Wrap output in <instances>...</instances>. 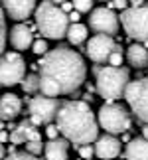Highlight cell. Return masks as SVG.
Instances as JSON below:
<instances>
[{
  "label": "cell",
  "mask_w": 148,
  "mask_h": 160,
  "mask_svg": "<svg viewBox=\"0 0 148 160\" xmlns=\"http://www.w3.org/2000/svg\"><path fill=\"white\" fill-rule=\"evenodd\" d=\"M40 75L49 79L59 87L61 95H69L85 83L87 65L77 52L61 46L55 50H49L40 59Z\"/></svg>",
  "instance_id": "obj_1"
},
{
  "label": "cell",
  "mask_w": 148,
  "mask_h": 160,
  "mask_svg": "<svg viewBox=\"0 0 148 160\" xmlns=\"http://www.w3.org/2000/svg\"><path fill=\"white\" fill-rule=\"evenodd\" d=\"M59 132L69 142L81 146L99 138V121L87 101H63L55 117Z\"/></svg>",
  "instance_id": "obj_2"
},
{
  "label": "cell",
  "mask_w": 148,
  "mask_h": 160,
  "mask_svg": "<svg viewBox=\"0 0 148 160\" xmlns=\"http://www.w3.org/2000/svg\"><path fill=\"white\" fill-rule=\"evenodd\" d=\"M36 26H38L40 34L47 40H61L67 38V30L71 26L69 14H65L61 10V6H55L52 0H44L38 4V8L34 12Z\"/></svg>",
  "instance_id": "obj_3"
},
{
  "label": "cell",
  "mask_w": 148,
  "mask_h": 160,
  "mask_svg": "<svg viewBox=\"0 0 148 160\" xmlns=\"http://www.w3.org/2000/svg\"><path fill=\"white\" fill-rule=\"evenodd\" d=\"M97 79V93L105 101H116L125 97L126 85L131 83L128 79V69L125 67H115V65H105V67H95Z\"/></svg>",
  "instance_id": "obj_4"
},
{
  "label": "cell",
  "mask_w": 148,
  "mask_h": 160,
  "mask_svg": "<svg viewBox=\"0 0 148 160\" xmlns=\"http://www.w3.org/2000/svg\"><path fill=\"white\" fill-rule=\"evenodd\" d=\"M97 121H99V127L105 128V132H109V134H125L131 128L128 111L115 101L103 103L97 113Z\"/></svg>",
  "instance_id": "obj_5"
},
{
  "label": "cell",
  "mask_w": 148,
  "mask_h": 160,
  "mask_svg": "<svg viewBox=\"0 0 148 160\" xmlns=\"http://www.w3.org/2000/svg\"><path fill=\"white\" fill-rule=\"evenodd\" d=\"M121 24L128 38L136 42H146L148 40V2L122 10Z\"/></svg>",
  "instance_id": "obj_6"
},
{
  "label": "cell",
  "mask_w": 148,
  "mask_h": 160,
  "mask_svg": "<svg viewBox=\"0 0 148 160\" xmlns=\"http://www.w3.org/2000/svg\"><path fill=\"white\" fill-rule=\"evenodd\" d=\"M125 99L138 121L148 125V77L136 79L126 85Z\"/></svg>",
  "instance_id": "obj_7"
},
{
  "label": "cell",
  "mask_w": 148,
  "mask_h": 160,
  "mask_svg": "<svg viewBox=\"0 0 148 160\" xmlns=\"http://www.w3.org/2000/svg\"><path fill=\"white\" fill-rule=\"evenodd\" d=\"M26 77V61L18 52L0 55V85L12 87L24 81Z\"/></svg>",
  "instance_id": "obj_8"
},
{
  "label": "cell",
  "mask_w": 148,
  "mask_h": 160,
  "mask_svg": "<svg viewBox=\"0 0 148 160\" xmlns=\"http://www.w3.org/2000/svg\"><path fill=\"white\" fill-rule=\"evenodd\" d=\"M59 107H61V103L55 99V97H46V95L34 97V99H30V103H28L30 119H32V122L36 127L49 125V122L55 121Z\"/></svg>",
  "instance_id": "obj_9"
},
{
  "label": "cell",
  "mask_w": 148,
  "mask_h": 160,
  "mask_svg": "<svg viewBox=\"0 0 148 160\" xmlns=\"http://www.w3.org/2000/svg\"><path fill=\"white\" fill-rule=\"evenodd\" d=\"M121 26V18L113 12V8L109 6H101L95 8L89 16V28L97 34H107V36H115L119 32Z\"/></svg>",
  "instance_id": "obj_10"
},
{
  "label": "cell",
  "mask_w": 148,
  "mask_h": 160,
  "mask_svg": "<svg viewBox=\"0 0 148 160\" xmlns=\"http://www.w3.org/2000/svg\"><path fill=\"white\" fill-rule=\"evenodd\" d=\"M115 48H116V42L113 40V36L95 34L93 38H89V44L85 48V53H87L89 59L95 61V63H105V61H109L111 53L115 52Z\"/></svg>",
  "instance_id": "obj_11"
},
{
  "label": "cell",
  "mask_w": 148,
  "mask_h": 160,
  "mask_svg": "<svg viewBox=\"0 0 148 160\" xmlns=\"http://www.w3.org/2000/svg\"><path fill=\"white\" fill-rule=\"evenodd\" d=\"M0 6L16 22H22L26 18H30V14H34L36 8H38L36 0H0Z\"/></svg>",
  "instance_id": "obj_12"
},
{
  "label": "cell",
  "mask_w": 148,
  "mask_h": 160,
  "mask_svg": "<svg viewBox=\"0 0 148 160\" xmlns=\"http://www.w3.org/2000/svg\"><path fill=\"white\" fill-rule=\"evenodd\" d=\"M121 154V140L115 138V134H105L95 140V156L101 160H113Z\"/></svg>",
  "instance_id": "obj_13"
},
{
  "label": "cell",
  "mask_w": 148,
  "mask_h": 160,
  "mask_svg": "<svg viewBox=\"0 0 148 160\" xmlns=\"http://www.w3.org/2000/svg\"><path fill=\"white\" fill-rule=\"evenodd\" d=\"M10 44L14 50L18 52H24V50H30L34 44V34H32V28L28 24H16L14 28L10 30Z\"/></svg>",
  "instance_id": "obj_14"
},
{
  "label": "cell",
  "mask_w": 148,
  "mask_h": 160,
  "mask_svg": "<svg viewBox=\"0 0 148 160\" xmlns=\"http://www.w3.org/2000/svg\"><path fill=\"white\" fill-rule=\"evenodd\" d=\"M22 113V101L14 93H6L0 97V121H14Z\"/></svg>",
  "instance_id": "obj_15"
},
{
  "label": "cell",
  "mask_w": 148,
  "mask_h": 160,
  "mask_svg": "<svg viewBox=\"0 0 148 160\" xmlns=\"http://www.w3.org/2000/svg\"><path fill=\"white\" fill-rule=\"evenodd\" d=\"M46 160H67L69 156V140L67 138H53L44 148Z\"/></svg>",
  "instance_id": "obj_16"
},
{
  "label": "cell",
  "mask_w": 148,
  "mask_h": 160,
  "mask_svg": "<svg viewBox=\"0 0 148 160\" xmlns=\"http://www.w3.org/2000/svg\"><path fill=\"white\" fill-rule=\"evenodd\" d=\"M125 158L126 160H148V138L138 137L128 140L125 148Z\"/></svg>",
  "instance_id": "obj_17"
},
{
  "label": "cell",
  "mask_w": 148,
  "mask_h": 160,
  "mask_svg": "<svg viewBox=\"0 0 148 160\" xmlns=\"http://www.w3.org/2000/svg\"><path fill=\"white\" fill-rule=\"evenodd\" d=\"M126 59L132 67L144 69V67H148V50L142 44H132L126 50Z\"/></svg>",
  "instance_id": "obj_18"
},
{
  "label": "cell",
  "mask_w": 148,
  "mask_h": 160,
  "mask_svg": "<svg viewBox=\"0 0 148 160\" xmlns=\"http://www.w3.org/2000/svg\"><path fill=\"white\" fill-rule=\"evenodd\" d=\"M87 36H89V30H87V26H85V24H79V22L71 24V26H69V30H67V40H69L73 46H79V44H83V42L87 40Z\"/></svg>",
  "instance_id": "obj_19"
},
{
  "label": "cell",
  "mask_w": 148,
  "mask_h": 160,
  "mask_svg": "<svg viewBox=\"0 0 148 160\" xmlns=\"http://www.w3.org/2000/svg\"><path fill=\"white\" fill-rule=\"evenodd\" d=\"M18 128L26 134V138H28V142H32V140H42V134L40 131L36 128V125L32 122V119H26V121H22L20 125H18Z\"/></svg>",
  "instance_id": "obj_20"
},
{
  "label": "cell",
  "mask_w": 148,
  "mask_h": 160,
  "mask_svg": "<svg viewBox=\"0 0 148 160\" xmlns=\"http://www.w3.org/2000/svg\"><path fill=\"white\" fill-rule=\"evenodd\" d=\"M22 89H24V93H36V91H40V75L28 73L22 81Z\"/></svg>",
  "instance_id": "obj_21"
},
{
  "label": "cell",
  "mask_w": 148,
  "mask_h": 160,
  "mask_svg": "<svg viewBox=\"0 0 148 160\" xmlns=\"http://www.w3.org/2000/svg\"><path fill=\"white\" fill-rule=\"evenodd\" d=\"M6 48V18H4V8L0 6V55L4 53Z\"/></svg>",
  "instance_id": "obj_22"
},
{
  "label": "cell",
  "mask_w": 148,
  "mask_h": 160,
  "mask_svg": "<svg viewBox=\"0 0 148 160\" xmlns=\"http://www.w3.org/2000/svg\"><path fill=\"white\" fill-rule=\"evenodd\" d=\"M73 2V10L77 12H93V0H71Z\"/></svg>",
  "instance_id": "obj_23"
},
{
  "label": "cell",
  "mask_w": 148,
  "mask_h": 160,
  "mask_svg": "<svg viewBox=\"0 0 148 160\" xmlns=\"http://www.w3.org/2000/svg\"><path fill=\"white\" fill-rule=\"evenodd\" d=\"M109 65H115V67H121L122 65V48L116 44V48H115V52L111 53V58H109V61H107Z\"/></svg>",
  "instance_id": "obj_24"
},
{
  "label": "cell",
  "mask_w": 148,
  "mask_h": 160,
  "mask_svg": "<svg viewBox=\"0 0 148 160\" xmlns=\"http://www.w3.org/2000/svg\"><path fill=\"white\" fill-rule=\"evenodd\" d=\"M32 52L34 53H38V55H46L49 52V48H47V42L46 40H34V44H32Z\"/></svg>",
  "instance_id": "obj_25"
},
{
  "label": "cell",
  "mask_w": 148,
  "mask_h": 160,
  "mask_svg": "<svg viewBox=\"0 0 148 160\" xmlns=\"http://www.w3.org/2000/svg\"><path fill=\"white\" fill-rule=\"evenodd\" d=\"M77 150H79V156L83 160H91L95 156V144H81Z\"/></svg>",
  "instance_id": "obj_26"
},
{
  "label": "cell",
  "mask_w": 148,
  "mask_h": 160,
  "mask_svg": "<svg viewBox=\"0 0 148 160\" xmlns=\"http://www.w3.org/2000/svg\"><path fill=\"white\" fill-rule=\"evenodd\" d=\"M10 142L12 144H24V142H28V138H26V134H24L20 128H14V131L10 132Z\"/></svg>",
  "instance_id": "obj_27"
},
{
  "label": "cell",
  "mask_w": 148,
  "mask_h": 160,
  "mask_svg": "<svg viewBox=\"0 0 148 160\" xmlns=\"http://www.w3.org/2000/svg\"><path fill=\"white\" fill-rule=\"evenodd\" d=\"M4 160H38V156L26 150V152H14V154H8Z\"/></svg>",
  "instance_id": "obj_28"
},
{
  "label": "cell",
  "mask_w": 148,
  "mask_h": 160,
  "mask_svg": "<svg viewBox=\"0 0 148 160\" xmlns=\"http://www.w3.org/2000/svg\"><path fill=\"white\" fill-rule=\"evenodd\" d=\"M46 148V144H42V140H32V142H26V150L32 152V154H42V150Z\"/></svg>",
  "instance_id": "obj_29"
},
{
  "label": "cell",
  "mask_w": 148,
  "mask_h": 160,
  "mask_svg": "<svg viewBox=\"0 0 148 160\" xmlns=\"http://www.w3.org/2000/svg\"><path fill=\"white\" fill-rule=\"evenodd\" d=\"M46 134L49 137V140L57 138V134H59V127H57V125H53V122H49V125L46 127Z\"/></svg>",
  "instance_id": "obj_30"
},
{
  "label": "cell",
  "mask_w": 148,
  "mask_h": 160,
  "mask_svg": "<svg viewBox=\"0 0 148 160\" xmlns=\"http://www.w3.org/2000/svg\"><path fill=\"white\" fill-rule=\"evenodd\" d=\"M126 6H128V0H111V2H109V8L126 10Z\"/></svg>",
  "instance_id": "obj_31"
},
{
  "label": "cell",
  "mask_w": 148,
  "mask_h": 160,
  "mask_svg": "<svg viewBox=\"0 0 148 160\" xmlns=\"http://www.w3.org/2000/svg\"><path fill=\"white\" fill-rule=\"evenodd\" d=\"M69 20H71V24H75V22H79V20H81V12H77V10H73V12H69Z\"/></svg>",
  "instance_id": "obj_32"
},
{
  "label": "cell",
  "mask_w": 148,
  "mask_h": 160,
  "mask_svg": "<svg viewBox=\"0 0 148 160\" xmlns=\"http://www.w3.org/2000/svg\"><path fill=\"white\" fill-rule=\"evenodd\" d=\"M61 10H63L65 14H69V12H73V2H63V4H61Z\"/></svg>",
  "instance_id": "obj_33"
},
{
  "label": "cell",
  "mask_w": 148,
  "mask_h": 160,
  "mask_svg": "<svg viewBox=\"0 0 148 160\" xmlns=\"http://www.w3.org/2000/svg\"><path fill=\"white\" fill-rule=\"evenodd\" d=\"M8 140H10V132H6V131H0V144L8 142Z\"/></svg>",
  "instance_id": "obj_34"
},
{
  "label": "cell",
  "mask_w": 148,
  "mask_h": 160,
  "mask_svg": "<svg viewBox=\"0 0 148 160\" xmlns=\"http://www.w3.org/2000/svg\"><path fill=\"white\" fill-rule=\"evenodd\" d=\"M132 6H140V4H144V2H148V0H128Z\"/></svg>",
  "instance_id": "obj_35"
},
{
  "label": "cell",
  "mask_w": 148,
  "mask_h": 160,
  "mask_svg": "<svg viewBox=\"0 0 148 160\" xmlns=\"http://www.w3.org/2000/svg\"><path fill=\"white\" fill-rule=\"evenodd\" d=\"M142 137H144V138H148V125H144V127H142Z\"/></svg>",
  "instance_id": "obj_36"
},
{
  "label": "cell",
  "mask_w": 148,
  "mask_h": 160,
  "mask_svg": "<svg viewBox=\"0 0 148 160\" xmlns=\"http://www.w3.org/2000/svg\"><path fill=\"white\" fill-rule=\"evenodd\" d=\"M4 154H6V150H4V146L0 144V160H4Z\"/></svg>",
  "instance_id": "obj_37"
},
{
  "label": "cell",
  "mask_w": 148,
  "mask_h": 160,
  "mask_svg": "<svg viewBox=\"0 0 148 160\" xmlns=\"http://www.w3.org/2000/svg\"><path fill=\"white\" fill-rule=\"evenodd\" d=\"M52 2H57V4H63V2H67V0H52Z\"/></svg>",
  "instance_id": "obj_38"
},
{
  "label": "cell",
  "mask_w": 148,
  "mask_h": 160,
  "mask_svg": "<svg viewBox=\"0 0 148 160\" xmlns=\"http://www.w3.org/2000/svg\"><path fill=\"white\" fill-rule=\"evenodd\" d=\"M4 128H6L4 127V121H0V131H4Z\"/></svg>",
  "instance_id": "obj_39"
},
{
  "label": "cell",
  "mask_w": 148,
  "mask_h": 160,
  "mask_svg": "<svg viewBox=\"0 0 148 160\" xmlns=\"http://www.w3.org/2000/svg\"><path fill=\"white\" fill-rule=\"evenodd\" d=\"M99 2H111V0H99Z\"/></svg>",
  "instance_id": "obj_40"
},
{
  "label": "cell",
  "mask_w": 148,
  "mask_h": 160,
  "mask_svg": "<svg viewBox=\"0 0 148 160\" xmlns=\"http://www.w3.org/2000/svg\"><path fill=\"white\" fill-rule=\"evenodd\" d=\"M121 160H126V158H121Z\"/></svg>",
  "instance_id": "obj_41"
},
{
  "label": "cell",
  "mask_w": 148,
  "mask_h": 160,
  "mask_svg": "<svg viewBox=\"0 0 148 160\" xmlns=\"http://www.w3.org/2000/svg\"><path fill=\"white\" fill-rule=\"evenodd\" d=\"M0 97H2V95H0Z\"/></svg>",
  "instance_id": "obj_42"
}]
</instances>
